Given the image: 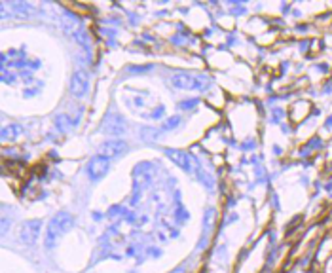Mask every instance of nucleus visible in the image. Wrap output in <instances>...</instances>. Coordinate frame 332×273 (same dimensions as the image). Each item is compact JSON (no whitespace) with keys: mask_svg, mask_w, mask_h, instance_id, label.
Masks as SVG:
<instances>
[{"mask_svg":"<svg viewBox=\"0 0 332 273\" xmlns=\"http://www.w3.org/2000/svg\"><path fill=\"white\" fill-rule=\"evenodd\" d=\"M195 105H197V101H182L179 107H181L182 110H190V108H194Z\"/></svg>","mask_w":332,"mask_h":273,"instance_id":"4468645a","label":"nucleus"},{"mask_svg":"<svg viewBox=\"0 0 332 273\" xmlns=\"http://www.w3.org/2000/svg\"><path fill=\"white\" fill-rule=\"evenodd\" d=\"M127 129V123L123 120L122 116L118 114H110L105 118V122L101 125V131L103 133H107V135H112V136H120L125 133Z\"/></svg>","mask_w":332,"mask_h":273,"instance_id":"0eeeda50","label":"nucleus"},{"mask_svg":"<svg viewBox=\"0 0 332 273\" xmlns=\"http://www.w3.org/2000/svg\"><path fill=\"white\" fill-rule=\"evenodd\" d=\"M74 228V218L69 213H59L50 220L48 228H46V237H44V243H46V249H53L55 245L59 243V239L67 235L69 231Z\"/></svg>","mask_w":332,"mask_h":273,"instance_id":"f257e3e1","label":"nucleus"},{"mask_svg":"<svg viewBox=\"0 0 332 273\" xmlns=\"http://www.w3.org/2000/svg\"><path fill=\"white\" fill-rule=\"evenodd\" d=\"M179 125H181V118H179V116H171V118H167L165 122H163L161 129L171 131V129H175V127H179Z\"/></svg>","mask_w":332,"mask_h":273,"instance_id":"f8f14e48","label":"nucleus"},{"mask_svg":"<svg viewBox=\"0 0 332 273\" xmlns=\"http://www.w3.org/2000/svg\"><path fill=\"white\" fill-rule=\"evenodd\" d=\"M61 27H63V30H65L67 35L74 38L82 30V23H80V19L74 14L65 12V14L61 15Z\"/></svg>","mask_w":332,"mask_h":273,"instance_id":"1a4fd4ad","label":"nucleus"},{"mask_svg":"<svg viewBox=\"0 0 332 273\" xmlns=\"http://www.w3.org/2000/svg\"><path fill=\"white\" fill-rule=\"evenodd\" d=\"M169 82L177 89H195V91H202V89H205V87L209 86V76L197 74V72H190V71H179V72H173L169 76Z\"/></svg>","mask_w":332,"mask_h":273,"instance_id":"f03ea898","label":"nucleus"},{"mask_svg":"<svg viewBox=\"0 0 332 273\" xmlns=\"http://www.w3.org/2000/svg\"><path fill=\"white\" fill-rule=\"evenodd\" d=\"M129 150V144L125 143L123 139H112V141H105V143L99 146V152H101V156L109 159H114V158H120L123 156L125 152Z\"/></svg>","mask_w":332,"mask_h":273,"instance_id":"39448f33","label":"nucleus"},{"mask_svg":"<svg viewBox=\"0 0 332 273\" xmlns=\"http://www.w3.org/2000/svg\"><path fill=\"white\" fill-rule=\"evenodd\" d=\"M40 231H42V220H38V218L37 220H27L19 230V239H21L23 245L32 247L40 237Z\"/></svg>","mask_w":332,"mask_h":273,"instance_id":"20e7f679","label":"nucleus"},{"mask_svg":"<svg viewBox=\"0 0 332 273\" xmlns=\"http://www.w3.org/2000/svg\"><path fill=\"white\" fill-rule=\"evenodd\" d=\"M110 171V159L105 158V156H93V158L87 161L86 165V173L89 180H93V182H99L101 179H105Z\"/></svg>","mask_w":332,"mask_h":273,"instance_id":"7ed1b4c3","label":"nucleus"},{"mask_svg":"<svg viewBox=\"0 0 332 273\" xmlns=\"http://www.w3.org/2000/svg\"><path fill=\"white\" fill-rule=\"evenodd\" d=\"M8 8L12 10V15L15 17H32L37 14V8L29 4V2H23V0H15V2H10Z\"/></svg>","mask_w":332,"mask_h":273,"instance_id":"9d476101","label":"nucleus"},{"mask_svg":"<svg viewBox=\"0 0 332 273\" xmlns=\"http://www.w3.org/2000/svg\"><path fill=\"white\" fill-rule=\"evenodd\" d=\"M87 89H89V76H87V72L82 71V69L74 71L73 78H71V93H73V97L82 99L87 93Z\"/></svg>","mask_w":332,"mask_h":273,"instance_id":"423d86ee","label":"nucleus"},{"mask_svg":"<svg viewBox=\"0 0 332 273\" xmlns=\"http://www.w3.org/2000/svg\"><path fill=\"white\" fill-rule=\"evenodd\" d=\"M55 123H57V127H61L63 131H69L71 127H73V122H71V120H69L67 116H63V114L55 118Z\"/></svg>","mask_w":332,"mask_h":273,"instance_id":"ddd939ff","label":"nucleus"},{"mask_svg":"<svg viewBox=\"0 0 332 273\" xmlns=\"http://www.w3.org/2000/svg\"><path fill=\"white\" fill-rule=\"evenodd\" d=\"M165 156L171 159V161H173L175 165L181 167L182 171H186V173L192 171V158L188 156L186 152L175 150V148H165Z\"/></svg>","mask_w":332,"mask_h":273,"instance_id":"6e6552de","label":"nucleus"},{"mask_svg":"<svg viewBox=\"0 0 332 273\" xmlns=\"http://www.w3.org/2000/svg\"><path fill=\"white\" fill-rule=\"evenodd\" d=\"M23 133V127L19 123H12V125H6L4 129H2V139L4 141H15V139H19Z\"/></svg>","mask_w":332,"mask_h":273,"instance_id":"9b49d317","label":"nucleus"}]
</instances>
